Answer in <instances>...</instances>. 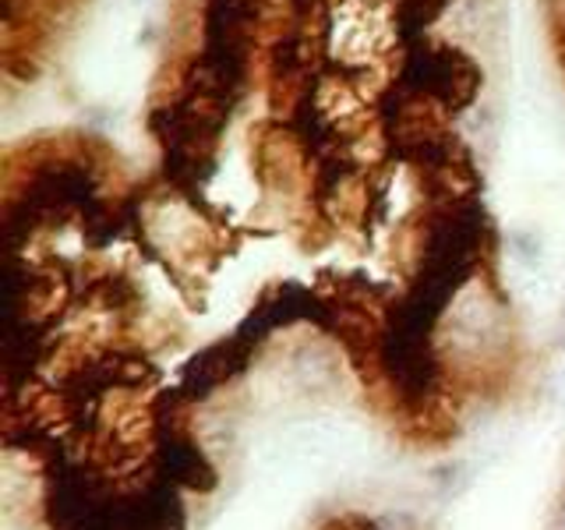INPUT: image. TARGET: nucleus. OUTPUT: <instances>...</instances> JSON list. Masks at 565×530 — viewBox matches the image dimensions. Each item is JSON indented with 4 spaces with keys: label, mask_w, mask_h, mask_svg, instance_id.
<instances>
[{
    "label": "nucleus",
    "mask_w": 565,
    "mask_h": 530,
    "mask_svg": "<svg viewBox=\"0 0 565 530\" xmlns=\"http://www.w3.org/2000/svg\"><path fill=\"white\" fill-rule=\"evenodd\" d=\"M552 393H555L558 403L565 406V361H558L555 371H552Z\"/></svg>",
    "instance_id": "2"
},
{
    "label": "nucleus",
    "mask_w": 565,
    "mask_h": 530,
    "mask_svg": "<svg viewBox=\"0 0 565 530\" xmlns=\"http://www.w3.org/2000/svg\"><path fill=\"white\" fill-rule=\"evenodd\" d=\"M491 326H494V315L488 308V300L481 297H473V300H463V305L456 308V332H452V340L459 347H481L488 336H491Z\"/></svg>",
    "instance_id": "1"
}]
</instances>
